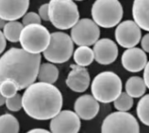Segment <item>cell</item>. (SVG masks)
<instances>
[{
	"mask_svg": "<svg viewBox=\"0 0 149 133\" xmlns=\"http://www.w3.org/2000/svg\"><path fill=\"white\" fill-rule=\"evenodd\" d=\"M30 0H0V17L6 21L17 20L26 13Z\"/></svg>",
	"mask_w": 149,
	"mask_h": 133,
	"instance_id": "9a60e30c",
	"label": "cell"
},
{
	"mask_svg": "<svg viewBox=\"0 0 149 133\" xmlns=\"http://www.w3.org/2000/svg\"><path fill=\"white\" fill-rule=\"evenodd\" d=\"M26 133H52V132H48V131H46V130H45V129H39V128H38V129L31 130V131L27 132Z\"/></svg>",
	"mask_w": 149,
	"mask_h": 133,
	"instance_id": "1f68e13d",
	"label": "cell"
},
{
	"mask_svg": "<svg viewBox=\"0 0 149 133\" xmlns=\"http://www.w3.org/2000/svg\"><path fill=\"white\" fill-rule=\"evenodd\" d=\"M137 115L144 125L149 126V94L140 99L137 105Z\"/></svg>",
	"mask_w": 149,
	"mask_h": 133,
	"instance_id": "603a6c76",
	"label": "cell"
},
{
	"mask_svg": "<svg viewBox=\"0 0 149 133\" xmlns=\"http://www.w3.org/2000/svg\"><path fill=\"white\" fill-rule=\"evenodd\" d=\"M40 63V54L10 48L0 57V82L11 79L17 84L18 91L26 89L37 79Z\"/></svg>",
	"mask_w": 149,
	"mask_h": 133,
	"instance_id": "6da1fadb",
	"label": "cell"
},
{
	"mask_svg": "<svg viewBox=\"0 0 149 133\" xmlns=\"http://www.w3.org/2000/svg\"><path fill=\"white\" fill-rule=\"evenodd\" d=\"M59 71L56 65L52 63H44L39 66L37 79L39 82L53 85L58 78Z\"/></svg>",
	"mask_w": 149,
	"mask_h": 133,
	"instance_id": "ac0fdd59",
	"label": "cell"
},
{
	"mask_svg": "<svg viewBox=\"0 0 149 133\" xmlns=\"http://www.w3.org/2000/svg\"><path fill=\"white\" fill-rule=\"evenodd\" d=\"M123 67L129 72H140L148 64V57L142 49L133 47L126 50L121 57Z\"/></svg>",
	"mask_w": 149,
	"mask_h": 133,
	"instance_id": "4fadbf2b",
	"label": "cell"
},
{
	"mask_svg": "<svg viewBox=\"0 0 149 133\" xmlns=\"http://www.w3.org/2000/svg\"><path fill=\"white\" fill-rule=\"evenodd\" d=\"M5 98L1 94V92H0V106H2V105H3L4 104H5Z\"/></svg>",
	"mask_w": 149,
	"mask_h": 133,
	"instance_id": "836d02e7",
	"label": "cell"
},
{
	"mask_svg": "<svg viewBox=\"0 0 149 133\" xmlns=\"http://www.w3.org/2000/svg\"><path fill=\"white\" fill-rule=\"evenodd\" d=\"M90 75L86 67L72 64L71 71L65 80L66 85L75 92H84L90 85Z\"/></svg>",
	"mask_w": 149,
	"mask_h": 133,
	"instance_id": "5bb4252c",
	"label": "cell"
},
{
	"mask_svg": "<svg viewBox=\"0 0 149 133\" xmlns=\"http://www.w3.org/2000/svg\"><path fill=\"white\" fill-rule=\"evenodd\" d=\"M126 92L131 96L133 98H141L146 93L147 85L145 84V81L141 77H131L127 82H126Z\"/></svg>",
	"mask_w": 149,
	"mask_h": 133,
	"instance_id": "d6986e66",
	"label": "cell"
},
{
	"mask_svg": "<svg viewBox=\"0 0 149 133\" xmlns=\"http://www.w3.org/2000/svg\"><path fill=\"white\" fill-rule=\"evenodd\" d=\"M22 102L23 109L29 117L37 120H48L61 111L63 97L53 85L38 82L26 88Z\"/></svg>",
	"mask_w": 149,
	"mask_h": 133,
	"instance_id": "7a4b0ae2",
	"label": "cell"
},
{
	"mask_svg": "<svg viewBox=\"0 0 149 133\" xmlns=\"http://www.w3.org/2000/svg\"><path fill=\"white\" fill-rule=\"evenodd\" d=\"M101 133H140V125L132 114L127 112H116L104 119Z\"/></svg>",
	"mask_w": 149,
	"mask_h": 133,
	"instance_id": "ba28073f",
	"label": "cell"
},
{
	"mask_svg": "<svg viewBox=\"0 0 149 133\" xmlns=\"http://www.w3.org/2000/svg\"><path fill=\"white\" fill-rule=\"evenodd\" d=\"M94 60L103 65L113 63L119 54L116 43L110 38L99 39L93 45Z\"/></svg>",
	"mask_w": 149,
	"mask_h": 133,
	"instance_id": "7c38bea8",
	"label": "cell"
},
{
	"mask_svg": "<svg viewBox=\"0 0 149 133\" xmlns=\"http://www.w3.org/2000/svg\"><path fill=\"white\" fill-rule=\"evenodd\" d=\"M141 44L142 47V50L145 52L149 53V33H147L144 35V37L141 40Z\"/></svg>",
	"mask_w": 149,
	"mask_h": 133,
	"instance_id": "f1b7e54d",
	"label": "cell"
},
{
	"mask_svg": "<svg viewBox=\"0 0 149 133\" xmlns=\"http://www.w3.org/2000/svg\"><path fill=\"white\" fill-rule=\"evenodd\" d=\"M5 105L8 110L11 112H18L23 108L22 96L16 93L13 97L5 99Z\"/></svg>",
	"mask_w": 149,
	"mask_h": 133,
	"instance_id": "484cf974",
	"label": "cell"
},
{
	"mask_svg": "<svg viewBox=\"0 0 149 133\" xmlns=\"http://www.w3.org/2000/svg\"><path fill=\"white\" fill-rule=\"evenodd\" d=\"M81 123L79 117L72 111H60L50 123L52 133H78Z\"/></svg>",
	"mask_w": 149,
	"mask_h": 133,
	"instance_id": "8fae6325",
	"label": "cell"
},
{
	"mask_svg": "<svg viewBox=\"0 0 149 133\" xmlns=\"http://www.w3.org/2000/svg\"><path fill=\"white\" fill-rule=\"evenodd\" d=\"M143 79L145 81V84L147 85V88L149 89V61L148 62L146 67L144 68V74H143Z\"/></svg>",
	"mask_w": 149,
	"mask_h": 133,
	"instance_id": "f546056e",
	"label": "cell"
},
{
	"mask_svg": "<svg viewBox=\"0 0 149 133\" xmlns=\"http://www.w3.org/2000/svg\"><path fill=\"white\" fill-rule=\"evenodd\" d=\"M73 41L72 37L62 31L51 34L50 44L43 52L45 58L53 64H63L67 62L73 53Z\"/></svg>",
	"mask_w": 149,
	"mask_h": 133,
	"instance_id": "52a82bcc",
	"label": "cell"
},
{
	"mask_svg": "<svg viewBox=\"0 0 149 133\" xmlns=\"http://www.w3.org/2000/svg\"><path fill=\"white\" fill-rule=\"evenodd\" d=\"M73 59L78 65L86 67L94 60L93 50L89 46H79L73 53Z\"/></svg>",
	"mask_w": 149,
	"mask_h": 133,
	"instance_id": "ffe728a7",
	"label": "cell"
},
{
	"mask_svg": "<svg viewBox=\"0 0 149 133\" xmlns=\"http://www.w3.org/2000/svg\"><path fill=\"white\" fill-rule=\"evenodd\" d=\"M134 105V99L127 92H121L113 101V106L119 112H128Z\"/></svg>",
	"mask_w": 149,
	"mask_h": 133,
	"instance_id": "cb8c5ba5",
	"label": "cell"
},
{
	"mask_svg": "<svg viewBox=\"0 0 149 133\" xmlns=\"http://www.w3.org/2000/svg\"><path fill=\"white\" fill-rule=\"evenodd\" d=\"M24 28V24L17 20L14 21H9L6 23L3 29V33L7 40H9L11 43H17L19 42L20 34L22 32V30Z\"/></svg>",
	"mask_w": 149,
	"mask_h": 133,
	"instance_id": "44dd1931",
	"label": "cell"
},
{
	"mask_svg": "<svg viewBox=\"0 0 149 133\" xmlns=\"http://www.w3.org/2000/svg\"><path fill=\"white\" fill-rule=\"evenodd\" d=\"M40 23H41L40 16L33 11L25 13L22 19V24L24 25H28V24H40Z\"/></svg>",
	"mask_w": 149,
	"mask_h": 133,
	"instance_id": "4316f807",
	"label": "cell"
},
{
	"mask_svg": "<svg viewBox=\"0 0 149 133\" xmlns=\"http://www.w3.org/2000/svg\"><path fill=\"white\" fill-rule=\"evenodd\" d=\"M93 96L100 103L113 102L122 92V81L113 71H103L98 74L91 85Z\"/></svg>",
	"mask_w": 149,
	"mask_h": 133,
	"instance_id": "3957f363",
	"label": "cell"
},
{
	"mask_svg": "<svg viewBox=\"0 0 149 133\" xmlns=\"http://www.w3.org/2000/svg\"><path fill=\"white\" fill-rule=\"evenodd\" d=\"M132 12L134 22L142 30L149 31V0H134Z\"/></svg>",
	"mask_w": 149,
	"mask_h": 133,
	"instance_id": "e0dca14e",
	"label": "cell"
},
{
	"mask_svg": "<svg viewBox=\"0 0 149 133\" xmlns=\"http://www.w3.org/2000/svg\"><path fill=\"white\" fill-rule=\"evenodd\" d=\"M51 34L41 24L24 25L20 34L19 42L24 50L30 53L40 54L50 44Z\"/></svg>",
	"mask_w": 149,
	"mask_h": 133,
	"instance_id": "8992f818",
	"label": "cell"
},
{
	"mask_svg": "<svg viewBox=\"0 0 149 133\" xmlns=\"http://www.w3.org/2000/svg\"><path fill=\"white\" fill-rule=\"evenodd\" d=\"M19 123L11 114H3L0 116V133H18Z\"/></svg>",
	"mask_w": 149,
	"mask_h": 133,
	"instance_id": "7402d4cb",
	"label": "cell"
},
{
	"mask_svg": "<svg viewBox=\"0 0 149 133\" xmlns=\"http://www.w3.org/2000/svg\"><path fill=\"white\" fill-rule=\"evenodd\" d=\"M17 91L18 87L15 81L11 79H4L0 82V92L5 98L13 97Z\"/></svg>",
	"mask_w": 149,
	"mask_h": 133,
	"instance_id": "d4e9b609",
	"label": "cell"
},
{
	"mask_svg": "<svg viewBox=\"0 0 149 133\" xmlns=\"http://www.w3.org/2000/svg\"><path fill=\"white\" fill-rule=\"evenodd\" d=\"M74 111L79 118L83 120L93 119L99 113V101L93 96L86 94L77 98L74 103Z\"/></svg>",
	"mask_w": 149,
	"mask_h": 133,
	"instance_id": "2e32d148",
	"label": "cell"
},
{
	"mask_svg": "<svg viewBox=\"0 0 149 133\" xmlns=\"http://www.w3.org/2000/svg\"><path fill=\"white\" fill-rule=\"evenodd\" d=\"M5 24H6V20H4L2 17H0V30L3 29Z\"/></svg>",
	"mask_w": 149,
	"mask_h": 133,
	"instance_id": "d6a6232c",
	"label": "cell"
},
{
	"mask_svg": "<svg viewBox=\"0 0 149 133\" xmlns=\"http://www.w3.org/2000/svg\"><path fill=\"white\" fill-rule=\"evenodd\" d=\"M49 19L58 30L71 29L79 20L78 5L73 0H51Z\"/></svg>",
	"mask_w": 149,
	"mask_h": 133,
	"instance_id": "277c9868",
	"label": "cell"
},
{
	"mask_svg": "<svg viewBox=\"0 0 149 133\" xmlns=\"http://www.w3.org/2000/svg\"><path fill=\"white\" fill-rule=\"evenodd\" d=\"M38 15L44 21H50L49 19V4L44 3L38 9Z\"/></svg>",
	"mask_w": 149,
	"mask_h": 133,
	"instance_id": "83f0119b",
	"label": "cell"
},
{
	"mask_svg": "<svg viewBox=\"0 0 149 133\" xmlns=\"http://www.w3.org/2000/svg\"><path fill=\"white\" fill-rule=\"evenodd\" d=\"M5 47H6V38L3 33L0 30V54H2L3 51H4Z\"/></svg>",
	"mask_w": 149,
	"mask_h": 133,
	"instance_id": "4dcf8cb0",
	"label": "cell"
},
{
	"mask_svg": "<svg viewBox=\"0 0 149 133\" xmlns=\"http://www.w3.org/2000/svg\"><path fill=\"white\" fill-rule=\"evenodd\" d=\"M115 39L123 48L135 47L141 39V28L133 20L123 21L115 30Z\"/></svg>",
	"mask_w": 149,
	"mask_h": 133,
	"instance_id": "30bf717a",
	"label": "cell"
},
{
	"mask_svg": "<svg viewBox=\"0 0 149 133\" xmlns=\"http://www.w3.org/2000/svg\"><path fill=\"white\" fill-rule=\"evenodd\" d=\"M100 36V26L90 18L79 19L71 30V37L79 46L93 45Z\"/></svg>",
	"mask_w": 149,
	"mask_h": 133,
	"instance_id": "9c48e42d",
	"label": "cell"
},
{
	"mask_svg": "<svg viewBox=\"0 0 149 133\" xmlns=\"http://www.w3.org/2000/svg\"><path fill=\"white\" fill-rule=\"evenodd\" d=\"M73 1H83V0H73Z\"/></svg>",
	"mask_w": 149,
	"mask_h": 133,
	"instance_id": "e575fe53",
	"label": "cell"
},
{
	"mask_svg": "<svg viewBox=\"0 0 149 133\" xmlns=\"http://www.w3.org/2000/svg\"><path fill=\"white\" fill-rule=\"evenodd\" d=\"M93 20L102 28L118 25L123 17V7L119 0H96L91 10Z\"/></svg>",
	"mask_w": 149,
	"mask_h": 133,
	"instance_id": "5b68a950",
	"label": "cell"
}]
</instances>
